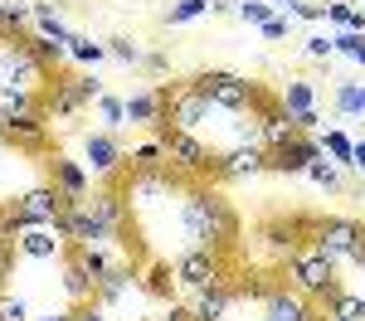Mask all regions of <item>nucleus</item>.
<instances>
[{
    "mask_svg": "<svg viewBox=\"0 0 365 321\" xmlns=\"http://www.w3.org/2000/svg\"><path fill=\"white\" fill-rule=\"evenodd\" d=\"M180 238L185 248H215V253H234L239 238V214L234 204L215 190V185H185L180 190Z\"/></svg>",
    "mask_w": 365,
    "mask_h": 321,
    "instance_id": "nucleus-1",
    "label": "nucleus"
},
{
    "mask_svg": "<svg viewBox=\"0 0 365 321\" xmlns=\"http://www.w3.org/2000/svg\"><path fill=\"white\" fill-rule=\"evenodd\" d=\"M200 98L205 102H215V107H225V112H263V107H273V98L263 93V88L244 78V73H229V68H205L195 78Z\"/></svg>",
    "mask_w": 365,
    "mask_h": 321,
    "instance_id": "nucleus-2",
    "label": "nucleus"
},
{
    "mask_svg": "<svg viewBox=\"0 0 365 321\" xmlns=\"http://www.w3.org/2000/svg\"><path fill=\"white\" fill-rule=\"evenodd\" d=\"M156 142L166 151V171L180 175V180H200V175H210V146L200 142L195 132H180V127H156Z\"/></svg>",
    "mask_w": 365,
    "mask_h": 321,
    "instance_id": "nucleus-3",
    "label": "nucleus"
},
{
    "mask_svg": "<svg viewBox=\"0 0 365 321\" xmlns=\"http://www.w3.org/2000/svg\"><path fill=\"white\" fill-rule=\"evenodd\" d=\"M287 288H297L302 297H312V302H331V297L341 292L336 263L322 258L317 248H297V253L287 258Z\"/></svg>",
    "mask_w": 365,
    "mask_h": 321,
    "instance_id": "nucleus-4",
    "label": "nucleus"
},
{
    "mask_svg": "<svg viewBox=\"0 0 365 321\" xmlns=\"http://www.w3.org/2000/svg\"><path fill=\"white\" fill-rule=\"evenodd\" d=\"M170 268H175V283L185 292H205L229 283V253H215V248H180Z\"/></svg>",
    "mask_w": 365,
    "mask_h": 321,
    "instance_id": "nucleus-5",
    "label": "nucleus"
},
{
    "mask_svg": "<svg viewBox=\"0 0 365 321\" xmlns=\"http://www.w3.org/2000/svg\"><path fill=\"white\" fill-rule=\"evenodd\" d=\"M10 209H15V219H20V229H25V224H58V214L68 209V200L54 190V180H39V185L20 190V195L10 200Z\"/></svg>",
    "mask_w": 365,
    "mask_h": 321,
    "instance_id": "nucleus-6",
    "label": "nucleus"
},
{
    "mask_svg": "<svg viewBox=\"0 0 365 321\" xmlns=\"http://www.w3.org/2000/svg\"><path fill=\"white\" fill-rule=\"evenodd\" d=\"M268 171V151L263 146H229L210 156V180H253Z\"/></svg>",
    "mask_w": 365,
    "mask_h": 321,
    "instance_id": "nucleus-7",
    "label": "nucleus"
},
{
    "mask_svg": "<svg viewBox=\"0 0 365 321\" xmlns=\"http://www.w3.org/2000/svg\"><path fill=\"white\" fill-rule=\"evenodd\" d=\"M356 238H361V224L331 214V219H317V229H312V248H317L322 258H331V263H346V258H351V248H356Z\"/></svg>",
    "mask_w": 365,
    "mask_h": 321,
    "instance_id": "nucleus-8",
    "label": "nucleus"
},
{
    "mask_svg": "<svg viewBox=\"0 0 365 321\" xmlns=\"http://www.w3.org/2000/svg\"><path fill=\"white\" fill-rule=\"evenodd\" d=\"M166 117H170L166 83H151V88L127 93V127H146V132H156V127H166Z\"/></svg>",
    "mask_w": 365,
    "mask_h": 321,
    "instance_id": "nucleus-9",
    "label": "nucleus"
},
{
    "mask_svg": "<svg viewBox=\"0 0 365 321\" xmlns=\"http://www.w3.org/2000/svg\"><path fill=\"white\" fill-rule=\"evenodd\" d=\"M44 171H49V180H54V190L63 195L68 204H83L88 195H93V180H88V166L78 161V156H63V151H54L49 161H44Z\"/></svg>",
    "mask_w": 365,
    "mask_h": 321,
    "instance_id": "nucleus-10",
    "label": "nucleus"
},
{
    "mask_svg": "<svg viewBox=\"0 0 365 321\" xmlns=\"http://www.w3.org/2000/svg\"><path fill=\"white\" fill-rule=\"evenodd\" d=\"M83 161L88 175H103V180H113L117 171H122V161H127V151H122V142H117L113 132H83Z\"/></svg>",
    "mask_w": 365,
    "mask_h": 321,
    "instance_id": "nucleus-11",
    "label": "nucleus"
},
{
    "mask_svg": "<svg viewBox=\"0 0 365 321\" xmlns=\"http://www.w3.org/2000/svg\"><path fill=\"white\" fill-rule=\"evenodd\" d=\"M322 156H327V151H322V137H317V132H297V137L282 146V151H268V171L302 175L312 161H322Z\"/></svg>",
    "mask_w": 365,
    "mask_h": 321,
    "instance_id": "nucleus-12",
    "label": "nucleus"
},
{
    "mask_svg": "<svg viewBox=\"0 0 365 321\" xmlns=\"http://www.w3.org/2000/svg\"><path fill=\"white\" fill-rule=\"evenodd\" d=\"M258 321H317V302L297 288H273L258 307Z\"/></svg>",
    "mask_w": 365,
    "mask_h": 321,
    "instance_id": "nucleus-13",
    "label": "nucleus"
},
{
    "mask_svg": "<svg viewBox=\"0 0 365 321\" xmlns=\"http://www.w3.org/2000/svg\"><path fill=\"white\" fill-rule=\"evenodd\" d=\"M278 107L292 122H297V132H317V88H312V78H287V88L278 93Z\"/></svg>",
    "mask_w": 365,
    "mask_h": 321,
    "instance_id": "nucleus-14",
    "label": "nucleus"
},
{
    "mask_svg": "<svg viewBox=\"0 0 365 321\" xmlns=\"http://www.w3.org/2000/svg\"><path fill=\"white\" fill-rule=\"evenodd\" d=\"M15 253L29 263H49L58 253H68V243H63V233L54 224H25V229L15 233Z\"/></svg>",
    "mask_w": 365,
    "mask_h": 321,
    "instance_id": "nucleus-15",
    "label": "nucleus"
},
{
    "mask_svg": "<svg viewBox=\"0 0 365 321\" xmlns=\"http://www.w3.org/2000/svg\"><path fill=\"white\" fill-rule=\"evenodd\" d=\"M39 112H44V122H54V127H63V122H73V117H83L88 107L78 102V93H73V83L68 78H54V83L39 93Z\"/></svg>",
    "mask_w": 365,
    "mask_h": 321,
    "instance_id": "nucleus-16",
    "label": "nucleus"
},
{
    "mask_svg": "<svg viewBox=\"0 0 365 321\" xmlns=\"http://www.w3.org/2000/svg\"><path fill=\"white\" fill-rule=\"evenodd\" d=\"M0 137H5V146H15V151H39V146L49 142V122H44V112L15 117V122H0Z\"/></svg>",
    "mask_w": 365,
    "mask_h": 321,
    "instance_id": "nucleus-17",
    "label": "nucleus"
},
{
    "mask_svg": "<svg viewBox=\"0 0 365 321\" xmlns=\"http://www.w3.org/2000/svg\"><path fill=\"white\" fill-rule=\"evenodd\" d=\"M239 302V292L229 288H205V292H190V321H225Z\"/></svg>",
    "mask_w": 365,
    "mask_h": 321,
    "instance_id": "nucleus-18",
    "label": "nucleus"
},
{
    "mask_svg": "<svg viewBox=\"0 0 365 321\" xmlns=\"http://www.w3.org/2000/svg\"><path fill=\"white\" fill-rule=\"evenodd\" d=\"M292 137H297V122L282 112L278 102L258 112V146H263V151H282V146L292 142Z\"/></svg>",
    "mask_w": 365,
    "mask_h": 321,
    "instance_id": "nucleus-19",
    "label": "nucleus"
},
{
    "mask_svg": "<svg viewBox=\"0 0 365 321\" xmlns=\"http://www.w3.org/2000/svg\"><path fill=\"white\" fill-rule=\"evenodd\" d=\"M63 292H68V302H73V307L98 302V278H93L73 253H63Z\"/></svg>",
    "mask_w": 365,
    "mask_h": 321,
    "instance_id": "nucleus-20",
    "label": "nucleus"
},
{
    "mask_svg": "<svg viewBox=\"0 0 365 321\" xmlns=\"http://www.w3.org/2000/svg\"><path fill=\"white\" fill-rule=\"evenodd\" d=\"M29 25L39 29L44 39H58V44L73 39V29H68V20H63V10L49 5V0H29Z\"/></svg>",
    "mask_w": 365,
    "mask_h": 321,
    "instance_id": "nucleus-21",
    "label": "nucleus"
},
{
    "mask_svg": "<svg viewBox=\"0 0 365 321\" xmlns=\"http://www.w3.org/2000/svg\"><path fill=\"white\" fill-rule=\"evenodd\" d=\"M137 268L141 263H117L113 273H103V278H98V302H103V307H113V302H122V297H127V288H132V278H137Z\"/></svg>",
    "mask_w": 365,
    "mask_h": 321,
    "instance_id": "nucleus-22",
    "label": "nucleus"
},
{
    "mask_svg": "<svg viewBox=\"0 0 365 321\" xmlns=\"http://www.w3.org/2000/svg\"><path fill=\"white\" fill-rule=\"evenodd\" d=\"M34 112H39V93H25V88H0V122L34 117Z\"/></svg>",
    "mask_w": 365,
    "mask_h": 321,
    "instance_id": "nucleus-23",
    "label": "nucleus"
},
{
    "mask_svg": "<svg viewBox=\"0 0 365 321\" xmlns=\"http://www.w3.org/2000/svg\"><path fill=\"white\" fill-rule=\"evenodd\" d=\"M93 112H98V132H122L127 127V98H117V93H103L98 102H93Z\"/></svg>",
    "mask_w": 365,
    "mask_h": 321,
    "instance_id": "nucleus-24",
    "label": "nucleus"
},
{
    "mask_svg": "<svg viewBox=\"0 0 365 321\" xmlns=\"http://www.w3.org/2000/svg\"><path fill=\"white\" fill-rule=\"evenodd\" d=\"M68 58H73V63H83V68H98V63L108 58V44H103V39H93V34H78V29H73V39H68Z\"/></svg>",
    "mask_w": 365,
    "mask_h": 321,
    "instance_id": "nucleus-25",
    "label": "nucleus"
},
{
    "mask_svg": "<svg viewBox=\"0 0 365 321\" xmlns=\"http://www.w3.org/2000/svg\"><path fill=\"white\" fill-rule=\"evenodd\" d=\"M327 20L336 29H356V34H365V10L356 5V0H327Z\"/></svg>",
    "mask_w": 365,
    "mask_h": 321,
    "instance_id": "nucleus-26",
    "label": "nucleus"
},
{
    "mask_svg": "<svg viewBox=\"0 0 365 321\" xmlns=\"http://www.w3.org/2000/svg\"><path fill=\"white\" fill-rule=\"evenodd\" d=\"M317 137H322V151H327L336 166H351V161H356V142H351L346 132H317Z\"/></svg>",
    "mask_w": 365,
    "mask_h": 321,
    "instance_id": "nucleus-27",
    "label": "nucleus"
},
{
    "mask_svg": "<svg viewBox=\"0 0 365 321\" xmlns=\"http://www.w3.org/2000/svg\"><path fill=\"white\" fill-rule=\"evenodd\" d=\"M365 112V83H336V117Z\"/></svg>",
    "mask_w": 365,
    "mask_h": 321,
    "instance_id": "nucleus-28",
    "label": "nucleus"
},
{
    "mask_svg": "<svg viewBox=\"0 0 365 321\" xmlns=\"http://www.w3.org/2000/svg\"><path fill=\"white\" fill-rule=\"evenodd\" d=\"M29 54L39 58L44 68H58V63L68 58V44H58V39H44V34H34V39H29Z\"/></svg>",
    "mask_w": 365,
    "mask_h": 321,
    "instance_id": "nucleus-29",
    "label": "nucleus"
},
{
    "mask_svg": "<svg viewBox=\"0 0 365 321\" xmlns=\"http://www.w3.org/2000/svg\"><path fill=\"white\" fill-rule=\"evenodd\" d=\"M200 15H210V0H170L166 5V25H190Z\"/></svg>",
    "mask_w": 365,
    "mask_h": 321,
    "instance_id": "nucleus-30",
    "label": "nucleus"
},
{
    "mask_svg": "<svg viewBox=\"0 0 365 321\" xmlns=\"http://www.w3.org/2000/svg\"><path fill=\"white\" fill-rule=\"evenodd\" d=\"M127 161H132V171H166V151H161V142H141Z\"/></svg>",
    "mask_w": 365,
    "mask_h": 321,
    "instance_id": "nucleus-31",
    "label": "nucleus"
},
{
    "mask_svg": "<svg viewBox=\"0 0 365 321\" xmlns=\"http://www.w3.org/2000/svg\"><path fill=\"white\" fill-rule=\"evenodd\" d=\"M327 312H336V317H346V321H365V297H356V292L341 288L336 297L327 302Z\"/></svg>",
    "mask_w": 365,
    "mask_h": 321,
    "instance_id": "nucleus-32",
    "label": "nucleus"
},
{
    "mask_svg": "<svg viewBox=\"0 0 365 321\" xmlns=\"http://www.w3.org/2000/svg\"><path fill=\"white\" fill-rule=\"evenodd\" d=\"M108 58H117V63H127V68H141V63H146V54H141V44H137V39H127V34H122V39H108Z\"/></svg>",
    "mask_w": 365,
    "mask_h": 321,
    "instance_id": "nucleus-33",
    "label": "nucleus"
},
{
    "mask_svg": "<svg viewBox=\"0 0 365 321\" xmlns=\"http://www.w3.org/2000/svg\"><path fill=\"white\" fill-rule=\"evenodd\" d=\"M234 15H239V20H249V25H268V20L278 15V5H273V0H239V5H234Z\"/></svg>",
    "mask_w": 365,
    "mask_h": 321,
    "instance_id": "nucleus-34",
    "label": "nucleus"
},
{
    "mask_svg": "<svg viewBox=\"0 0 365 321\" xmlns=\"http://www.w3.org/2000/svg\"><path fill=\"white\" fill-rule=\"evenodd\" d=\"M302 175H307L312 185H322V190H341V171H336V161H327V156H322V161H312Z\"/></svg>",
    "mask_w": 365,
    "mask_h": 321,
    "instance_id": "nucleus-35",
    "label": "nucleus"
},
{
    "mask_svg": "<svg viewBox=\"0 0 365 321\" xmlns=\"http://www.w3.org/2000/svg\"><path fill=\"white\" fill-rule=\"evenodd\" d=\"M68 83H73V93H78V102H83V107H93V102L108 93V83H103L98 73H78V78H68Z\"/></svg>",
    "mask_w": 365,
    "mask_h": 321,
    "instance_id": "nucleus-36",
    "label": "nucleus"
},
{
    "mask_svg": "<svg viewBox=\"0 0 365 321\" xmlns=\"http://www.w3.org/2000/svg\"><path fill=\"white\" fill-rule=\"evenodd\" d=\"M0 321H34V312L20 292H0Z\"/></svg>",
    "mask_w": 365,
    "mask_h": 321,
    "instance_id": "nucleus-37",
    "label": "nucleus"
},
{
    "mask_svg": "<svg viewBox=\"0 0 365 321\" xmlns=\"http://www.w3.org/2000/svg\"><path fill=\"white\" fill-rule=\"evenodd\" d=\"M331 44H336V54L365 63V34H356V29H341V34H331Z\"/></svg>",
    "mask_w": 365,
    "mask_h": 321,
    "instance_id": "nucleus-38",
    "label": "nucleus"
},
{
    "mask_svg": "<svg viewBox=\"0 0 365 321\" xmlns=\"http://www.w3.org/2000/svg\"><path fill=\"white\" fill-rule=\"evenodd\" d=\"M175 288V268H161V263H151L146 268V292H156V297H170Z\"/></svg>",
    "mask_w": 365,
    "mask_h": 321,
    "instance_id": "nucleus-39",
    "label": "nucleus"
},
{
    "mask_svg": "<svg viewBox=\"0 0 365 321\" xmlns=\"http://www.w3.org/2000/svg\"><path fill=\"white\" fill-rule=\"evenodd\" d=\"M302 49H307V58H331V54H336L331 34H307V39H302Z\"/></svg>",
    "mask_w": 365,
    "mask_h": 321,
    "instance_id": "nucleus-40",
    "label": "nucleus"
},
{
    "mask_svg": "<svg viewBox=\"0 0 365 321\" xmlns=\"http://www.w3.org/2000/svg\"><path fill=\"white\" fill-rule=\"evenodd\" d=\"M258 29H263V39H287L292 34V15H273L268 25H258Z\"/></svg>",
    "mask_w": 365,
    "mask_h": 321,
    "instance_id": "nucleus-41",
    "label": "nucleus"
},
{
    "mask_svg": "<svg viewBox=\"0 0 365 321\" xmlns=\"http://www.w3.org/2000/svg\"><path fill=\"white\" fill-rule=\"evenodd\" d=\"M73 321H108V307L103 302H83V307H73Z\"/></svg>",
    "mask_w": 365,
    "mask_h": 321,
    "instance_id": "nucleus-42",
    "label": "nucleus"
},
{
    "mask_svg": "<svg viewBox=\"0 0 365 321\" xmlns=\"http://www.w3.org/2000/svg\"><path fill=\"white\" fill-rule=\"evenodd\" d=\"M287 15H297V20H327V5H317V0H302L297 10H287Z\"/></svg>",
    "mask_w": 365,
    "mask_h": 321,
    "instance_id": "nucleus-43",
    "label": "nucleus"
},
{
    "mask_svg": "<svg viewBox=\"0 0 365 321\" xmlns=\"http://www.w3.org/2000/svg\"><path fill=\"white\" fill-rule=\"evenodd\" d=\"M141 68H146L151 78H161V73L170 68V58H166V54H146V63H141Z\"/></svg>",
    "mask_w": 365,
    "mask_h": 321,
    "instance_id": "nucleus-44",
    "label": "nucleus"
},
{
    "mask_svg": "<svg viewBox=\"0 0 365 321\" xmlns=\"http://www.w3.org/2000/svg\"><path fill=\"white\" fill-rule=\"evenodd\" d=\"M161 321H190V302H185V307H180V302H170Z\"/></svg>",
    "mask_w": 365,
    "mask_h": 321,
    "instance_id": "nucleus-45",
    "label": "nucleus"
},
{
    "mask_svg": "<svg viewBox=\"0 0 365 321\" xmlns=\"http://www.w3.org/2000/svg\"><path fill=\"white\" fill-rule=\"evenodd\" d=\"M346 263H356V268H365V229H361V238H356V248H351V258Z\"/></svg>",
    "mask_w": 365,
    "mask_h": 321,
    "instance_id": "nucleus-46",
    "label": "nucleus"
},
{
    "mask_svg": "<svg viewBox=\"0 0 365 321\" xmlns=\"http://www.w3.org/2000/svg\"><path fill=\"white\" fill-rule=\"evenodd\" d=\"M34 321H73V307L68 312H44V317H34Z\"/></svg>",
    "mask_w": 365,
    "mask_h": 321,
    "instance_id": "nucleus-47",
    "label": "nucleus"
},
{
    "mask_svg": "<svg viewBox=\"0 0 365 321\" xmlns=\"http://www.w3.org/2000/svg\"><path fill=\"white\" fill-rule=\"evenodd\" d=\"M351 166H356V171L365 175V142H356V161H351Z\"/></svg>",
    "mask_w": 365,
    "mask_h": 321,
    "instance_id": "nucleus-48",
    "label": "nucleus"
},
{
    "mask_svg": "<svg viewBox=\"0 0 365 321\" xmlns=\"http://www.w3.org/2000/svg\"><path fill=\"white\" fill-rule=\"evenodd\" d=\"M273 5H282V10H297V5H302V0H273Z\"/></svg>",
    "mask_w": 365,
    "mask_h": 321,
    "instance_id": "nucleus-49",
    "label": "nucleus"
},
{
    "mask_svg": "<svg viewBox=\"0 0 365 321\" xmlns=\"http://www.w3.org/2000/svg\"><path fill=\"white\" fill-rule=\"evenodd\" d=\"M317 321H346V317H336V312H327V317H317Z\"/></svg>",
    "mask_w": 365,
    "mask_h": 321,
    "instance_id": "nucleus-50",
    "label": "nucleus"
},
{
    "mask_svg": "<svg viewBox=\"0 0 365 321\" xmlns=\"http://www.w3.org/2000/svg\"><path fill=\"white\" fill-rule=\"evenodd\" d=\"M0 151H5V137H0Z\"/></svg>",
    "mask_w": 365,
    "mask_h": 321,
    "instance_id": "nucleus-51",
    "label": "nucleus"
}]
</instances>
